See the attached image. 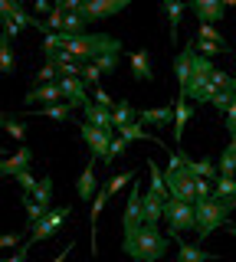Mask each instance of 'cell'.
<instances>
[{
    "label": "cell",
    "instance_id": "obj_1",
    "mask_svg": "<svg viewBox=\"0 0 236 262\" xmlns=\"http://www.w3.org/2000/svg\"><path fill=\"white\" fill-rule=\"evenodd\" d=\"M56 43L59 49H66L76 62H95L105 53H121V39L112 36V33H79V36H69V33H56Z\"/></svg>",
    "mask_w": 236,
    "mask_h": 262
},
{
    "label": "cell",
    "instance_id": "obj_2",
    "mask_svg": "<svg viewBox=\"0 0 236 262\" xmlns=\"http://www.w3.org/2000/svg\"><path fill=\"white\" fill-rule=\"evenodd\" d=\"M121 252L132 256L135 262H161L167 252V236L161 233V226L141 223L135 233H125L121 239Z\"/></svg>",
    "mask_w": 236,
    "mask_h": 262
},
{
    "label": "cell",
    "instance_id": "obj_3",
    "mask_svg": "<svg viewBox=\"0 0 236 262\" xmlns=\"http://www.w3.org/2000/svg\"><path fill=\"white\" fill-rule=\"evenodd\" d=\"M164 184H167L170 200L197 203V177L187 170L184 151H174V154H170V164H167V170H164Z\"/></svg>",
    "mask_w": 236,
    "mask_h": 262
},
{
    "label": "cell",
    "instance_id": "obj_4",
    "mask_svg": "<svg viewBox=\"0 0 236 262\" xmlns=\"http://www.w3.org/2000/svg\"><path fill=\"white\" fill-rule=\"evenodd\" d=\"M194 210H197V246L207 239L217 226H223L226 216H230L226 200H217V196H213V200H197V203H194Z\"/></svg>",
    "mask_w": 236,
    "mask_h": 262
},
{
    "label": "cell",
    "instance_id": "obj_5",
    "mask_svg": "<svg viewBox=\"0 0 236 262\" xmlns=\"http://www.w3.org/2000/svg\"><path fill=\"white\" fill-rule=\"evenodd\" d=\"M164 223H167V236H170V239H177L181 233L197 229V210H194V203L167 200L164 203Z\"/></svg>",
    "mask_w": 236,
    "mask_h": 262
},
{
    "label": "cell",
    "instance_id": "obj_6",
    "mask_svg": "<svg viewBox=\"0 0 236 262\" xmlns=\"http://www.w3.org/2000/svg\"><path fill=\"white\" fill-rule=\"evenodd\" d=\"M79 138L85 141V147L92 151V158L95 161H109V147L112 141H115V131H102V128H95V125H89V121H79Z\"/></svg>",
    "mask_w": 236,
    "mask_h": 262
},
{
    "label": "cell",
    "instance_id": "obj_7",
    "mask_svg": "<svg viewBox=\"0 0 236 262\" xmlns=\"http://www.w3.org/2000/svg\"><path fill=\"white\" fill-rule=\"evenodd\" d=\"M72 216V210L69 207H53L50 213H46L43 220H39V223L30 229V243L27 246H33V243H43V239H50V236L56 233V229H59L62 223H66V220Z\"/></svg>",
    "mask_w": 236,
    "mask_h": 262
},
{
    "label": "cell",
    "instance_id": "obj_8",
    "mask_svg": "<svg viewBox=\"0 0 236 262\" xmlns=\"http://www.w3.org/2000/svg\"><path fill=\"white\" fill-rule=\"evenodd\" d=\"M194 59H197V49H194V39H187L184 49L177 53V59H174V76H177V85H181V98H184V92H187V85H190Z\"/></svg>",
    "mask_w": 236,
    "mask_h": 262
},
{
    "label": "cell",
    "instance_id": "obj_9",
    "mask_svg": "<svg viewBox=\"0 0 236 262\" xmlns=\"http://www.w3.org/2000/svg\"><path fill=\"white\" fill-rule=\"evenodd\" d=\"M144 223V210H141V187H132V193H128V203H125V213H121V229L125 233H135L138 226Z\"/></svg>",
    "mask_w": 236,
    "mask_h": 262
},
{
    "label": "cell",
    "instance_id": "obj_10",
    "mask_svg": "<svg viewBox=\"0 0 236 262\" xmlns=\"http://www.w3.org/2000/svg\"><path fill=\"white\" fill-rule=\"evenodd\" d=\"M128 7H132L128 0H89V4H82V16L85 20H105V16L121 13Z\"/></svg>",
    "mask_w": 236,
    "mask_h": 262
},
{
    "label": "cell",
    "instance_id": "obj_11",
    "mask_svg": "<svg viewBox=\"0 0 236 262\" xmlns=\"http://www.w3.org/2000/svg\"><path fill=\"white\" fill-rule=\"evenodd\" d=\"M99 190H102V184H99V177H95V158H89L85 170L76 180V193H79V200H82V203H92Z\"/></svg>",
    "mask_w": 236,
    "mask_h": 262
},
{
    "label": "cell",
    "instance_id": "obj_12",
    "mask_svg": "<svg viewBox=\"0 0 236 262\" xmlns=\"http://www.w3.org/2000/svg\"><path fill=\"white\" fill-rule=\"evenodd\" d=\"M187 10L197 16L200 23H213L217 27V20H223V13H226V4H220V0H190Z\"/></svg>",
    "mask_w": 236,
    "mask_h": 262
},
{
    "label": "cell",
    "instance_id": "obj_13",
    "mask_svg": "<svg viewBox=\"0 0 236 262\" xmlns=\"http://www.w3.org/2000/svg\"><path fill=\"white\" fill-rule=\"evenodd\" d=\"M170 196L164 193H154V190H144L141 193V210H144V223L148 226H158L161 220H164V203Z\"/></svg>",
    "mask_w": 236,
    "mask_h": 262
},
{
    "label": "cell",
    "instance_id": "obj_14",
    "mask_svg": "<svg viewBox=\"0 0 236 262\" xmlns=\"http://www.w3.org/2000/svg\"><path fill=\"white\" fill-rule=\"evenodd\" d=\"M30 164H33V147L20 144L17 151H13V158L0 161V177H13V174H20V170H30Z\"/></svg>",
    "mask_w": 236,
    "mask_h": 262
},
{
    "label": "cell",
    "instance_id": "obj_15",
    "mask_svg": "<svg viewBox=\"0 0 236 262\" xmlns=\"http://www.w3.org/2000/svg\"><path fill=\"white\" fill-rule=\"evenodd\" d=\"M128 62H132V79L138 85H144V82L154 79V66H151V53L148 49H135V53H128Z\"/></svg>",
    "mask_w": 236,
    "mask_h": 262
},
{
    "label": "cell",
    "instance_id": "obj_16",
    "mask_svg": "<svg viewBox=\"0 0 236 262\" xmlns=\"http://www.w3.org/2000/svg\"><path fill=\"white\" fill-rule=\"evenodd\" d=\"M59 92H62V98H66V102L79 105V108H85V105L92 102V95L85 92V82H82V79H62V76H59Z\"/></svg>",
    "mask_w": 236,
    "mask_h": 262
},
{
    "label": "cell",
    "instance_id": "obj_17",
    "mask_svg": "<svg viewBox=\"0 0 236 262\" xmlns=\"http://www.w3.org/2000/svg\"><path fill=\"white\" fill-rule=\"evenodd\" d=\"M174 243H177V259L174 262H217L213 252H207L203 246H190L184 236H177Z\"/></svg>",
    "mask_w": 236,
    "mask_h": 262
},
{
    "label": "cell",
    "instance_id": "obj_18",
    "mask_svg": "<svg viewBox=\"0 0 236 262\" xmlns=\"http://www.w3.org/2000/svg\"><path fill=\"white\" fill-rule=\"evenodd\" d=\"M59 82H53V85H33L27 95H23V105H36V102H50V105H59Z\"/></svg>",
    "mask_w": 236,
    "mask_h": 262
},
{
    "label": "cell",
    "instance_id": "obj_19",
    "mask_svg": "<svg viewBox=\"0 0 236 262\" xmlns=\"http://www.w3.org/2000/svg\"><path fill=\"white\" fill-rule=\"evenodd\" d=\"M170 118H174V105H158V108L138 112V121H141V125H158V128H164V125H170Z\"/></svg>",
    "mask_w": 236,
    "mask_h": 262
},
{
    "label": "cell",
    "instance_id": "obj_20",
    "mask_svg": "<svg viewBox=\"0 0 236 262\" xmlns=\"http://www.w3.org/2000/svg\"><path fill=\"white\" fill-rule=\"evenodd\" d=\"M194 118V105H187V98L177 95V102H174V141L181 144V138H184V128H187V121Z\"/></svg>",
    "mask_w": 236,
    "mask_h": 262
},
{
    "label": "cell",
    "instance_id": "obj_21",
    "mask_svg": "<svg viewBox=\"0 0 236 262\" xmlns=\"http://www.w3.org/2000/svg\"><path fill=\"white\" fill-rule=\"evenodd\" d=\"M82 112H85V121H89V125H95V128H102V131H115V125H112V112H109V108H99L95 102H89Z\"/></svg>",
    "mask_w": 236,
    "mask_h": 262
},
{
    "label": "cell",
    "instance_id": "obj_22",
    "mask_svg": "<svg viewBox=\"0 0 236 262\" xmlns=\"http://www.w3.org/2000/svg\"><path fill=\"white\" fill-rule=\"evenodd\" d=\"M161 10H164L167 23H170V46H174V43H177V23H181V16H184V10H187V4H177V0H164V4H161Z\"/></svg>",
    "mask_w": 236,
    "mask_h": 262
},
{
    "label": "cell",
    "instance_id": "obj_23",
    "mask_svg": "<svg viewBox=\"0 0 236 262\" xmlns=\"http://www.w3.org/2000/svg\"><path fill=\"white\" fill-rule=\"evenodd\" d=\"M13 69H17L13 43H10V36H4V33H0V76H13Z\"/></svg>",
    "mask_w": 236,
    "mask_h": 262
},
{
    "label": "cell",
    "instance_id": "obj_24",
    "mask_svg": "<svg viewBox=\"0 0 236 262\" xmlns=\"http://www.w3.org/2000/svg\"><path fill=\"white\" fill-rule=\"evenodd\" d=\"M184 164H187V170H190L194 177H200V180H217L220 177L217 167L210 161H194V158H187V154H184Z\"/></svg>",
    "mask_w": 236,
    "mask_h": 262
},
{
    "label": "cell",
    "instance_id": "obj_25",
    "mask_svg": "<svg viewBox=\"0 0 236 262\" xmlns=\"http://www.w3.org/2000/svg\"><path fill=\"white\" fill-rule=\"evenodd\" d=\"M118 135L125 138V141H141V138H144V141H154V144H161V141H158V135H151V131H144V125H141V121H132V125L118 128Z\"/></svg>",
    "mask_w": 236,
    "mask_h": 262
},
{
    "label": "cell",
    "instance_id": "obj_26",
    "mask_svg": "<svg viewBox=\"0 0 236 262\" xmlns=\"http://www.w3.org/2000/svg\"><path fill=\"white\" fill-rule=\"evenodd\" d=\"M132 121H138V112H135L128 102H118L115 112H112V125H115V131L125 128V125H132Z\"/></svg>",
    "mask_w": 236,
    "mask_h": 262
},
{
    "label": "cell",
    "instance_id": "obj_27",
    "mask_svg": "<svg viewBox=\"0 0 236 262\" xmlns=\"http://www.w3.org/2000/svg\"><path fill=\"white\" fill-rule=\"evenodd\" d=\"M109 200H112V196H109V190L102 187V190L95 193V200H92V210H89V226H92V246H95V223H99V213L105 210V203H109Z\"/></svg>",
    "mask_w": 236,
    "mask_h": 262
},
{
    "label": "cell",
    "instance_id": "obj_28",
    "mask_svg": "<svg viewBox=\"0 0 236 262\" xmlns=\"http://www.w3.org/2000/svg\"><path fill=\"white\" fill-rule=\"evenodd\" d=\"M33 115H39V118H53V121H69L72 118V102H66V105H46V108H39Z\"/></svg>",
    "mask_w": 236,
    "mask_h": 262
},
{
    "label": "cell",
    "instance_id": "obj_29",
    "mask_svg": "<svg viewBox=\"0 0 236 262\" xmlns=\"http://www.w3.org/2000/svg\"><path fill=\"white\" fill-rule=\"evenodd\" d=\"M213 196L217 200H233L236 196V177H217L213 180Z\"/></svg>",
    "mask_w": 236,
    "mask_h": 262
},
{
    "label": "cell",
    "instance_id": "obj_30",
    "mask_svg": "<svg viewBox=\"0 0 236 262\" xmlns=\"http://www.w3.org/2000/svg\"><path fill=\"white\" fill-rule=\"evenodd\" d=\"M194 39H207V43H217V46H226L223 33H220L213 23H197V33H194Z\"/></svg>",
    "mask_w": 236,
    "mask_h": 262
},
{
    "label": "cell",
    "instance_id": "obj_31",
    "mask_svg": "<svg viewBox=\"0 0 236 262\" xmlns=\"http://www.w3.org/2000/svg\"><path fill=\"white\" fill-rule=\"evenodd\" d=\"M50 200H53V177H43V180H39V187L33 190V203H39L43 210H53Z\"/></svg>",
    "mask_w": 236,
    "mask_h": 262
},
{
    "label": "cell",
    "instance_id": "obj_32",
    "mask_svg": "<svg viewBox=\"0 0 236 262\" xmlns=\"http://www.w3.org/2000/svg\"><path fill=\"white\" fill-rule=\"evenodd\" d=\"M135 177H138V170H121V174H112V180L105 184V190H109V196H118V190H121V187H128Z\"/></svg>",
    "mask_w": 236,
    "mask_h": 262
},
{
    "label": "cell",
    "instance_id": "obj_33",
    "mask_svg": "<svg viewBox=\"0 0 236 262\" xmlns=\"http://www.w3.org/2000/svg\"><path fill=\"white\" fill-rule=\"evenodd\" d=\"M194 49H197L203 59H213V56H220V53H230V46H217V43H207V39H194Z\"/></svg>",
    "mask_w": 236,
    "mask_h": 262
},
{
    "label": "cell",
    "instance_id": "obj_34",
    "mask_svg": "<svg viewBox=\"0 0 236 262\" xmlns=\"http://www.w3.org/2000/svg\"><path fill=\"white\" fill-rule=\"evenodd\" d=\"M62 20H66V10H62V0H59V4H53V13L46 20V36L50 33H62Z\"/></svg>",
    "mask_w": 236,
    "mask_h": 262
},
{
    "label": "cell",
    "instance_id": "obj_35",
    "mask_svg": "<svg viewBox=\"0 0 236 262\" xmlns=\"http://www.w3.org/2000/svg\"><path fill=\"white\" fill-rule=\"evenodd\" d=\"M217 174L220 177H236V154L233 151H223V158L217 161Z\"/></svg>",
    "mask_w": 236,
    "mask_h": 262
},
{
    "label": "cell",
    "instance_id": "obj_36",
    "mask_svg": "<svg viewBox=\"0 0 236 262\" xmlns=\"http://www.w3.org/2000/svg\"><path fill=\"white\" fill-rule=\"evenodd\" d=\"M33 82H36V85H53V82H59V69H56L53 62H46L43 69L33 76Z\"/></svg>",
    "mask_w": 236,
    "mask_h": 262
},
{
    "label": "cell",
    "instance_id": "obj_37",
    "mask_svg": "<svg viewBox=\"0 0 236 262\" xmlns=\"http://www.w3.org/2000/svg\"><path fill=\"white\" fill-rule=\"evenodd\" d=\"M13 180H17V184H20V190H23V193H30V196H33V190L39 187V180H36L33 174H30V170H20V174H13Z\"/></svg>",
    "mask_w": 236,
    "mask_h": 262
},
{
    "label": "cell",
    "instance_id": "obj_38",
    "mask_svg": "<svg viewBox=\"0 0 236 262\" xmlns=\"http://www.w3.org/2000/svg\"><path fill=\"white\" fill-rule=\"evenodd\" d=\"M92 66L102 72V76H105V72H115V69H118V53H105V56H99Z\"/></svg>",
    "mask_w": 236,
    "mask_h": 262
},
{
    "label": "cell",
    "instance_id": "obj_39",
    "mask_svg": "<svg viewBox=\"0 0 236 262\" xmlns=\"http://www.w3.org/2000/svg\"><path fill=\"white\" fill-rule=\"evenodd\" d=\"M92 102L99 105V108H109V112H115V98H112L109 92H105L102 85H95V89H92Z\"/></svg>",
    "mask_w": 236,
    "mask_h": 262
},
{
    "label": "cell",
    "instance_id": "obj_40",
    "mask_svg": "<svg viewBox=\"0 0 236 262\" xmlns=\"http://www.w3.org/2000/svg\"><path fill=\"white\" fill-rule=\"evenodd\" d=\"M4 131L13 138V141H23V138H27V125H23V121H17V118H7Z\"/></svg>",
    "mask_w": 236,
    "mask_h": 262
},
{
    "label": "cell",
    "instance_id": "obj_41",
    "mask_svg": "<svg viewBox=\"0 0 236 262\" xmlns=\"http://www.w3.org/2000/svg\"><path fill=\"white\" fill-rule=\"evenodd\" d=\"M233 98H236V92H233V89H223V92H217L213 98H210V105H217L220 112H226V108L233 105Z\"/></svg>",
    "mask_w": 236,
    "mask_h": 262
},
{
    "label": "cell",
    "instance_id": "obj_42",
    "mask_svg": "<svg viewBox=\"0 0 236 262\" xmlns=\"http://www.w3.org/2000/svg\"><path fill=\"white\" fill-rule=\"evenodd\" d=\"M17 13H23V7L17 0H0V23L10 20V16H17Z\"/></svg>",
    "mask_w": 236,
    "mask_h": 262
},
{
    "label": "cell",
    "instance_id": "obj_43",
    "mask_svg": "<svg viewBox=\"0 0 236 262\" xmlns=\"http://www.w3.org/2000/svg\"><path fill=\"white\" fill-rule=\"evenodd\" d=\"M125 151H128V141H125V138L118 135L115 141H112V147H109V161H105V167H109V164L115 161V158H121V154H125Z\"/></svg>",
    "mask_w": 236,
    "mask_h": 262
},
{
    "label": "cell",
    "instance_id": "obj_44",
    "mask_svg": "<svg viewBox=\"0 0 236 262\" xmlns=\"http://www.w3.org/2000/svg\"><path fill=\"white\" fill-rule=\"evenodd\" d=\"M197 200H213V180L197 177Z\"/></svg>",
    "mask_w": 236,
    "mask_h": 262
},
{
    "label": "cell",
    "instance_id": "obj_45",
    "mask_svg": "<svg viewBox=\"0 0 236 262\" xmlns=\"http://www.w3.org/2000/svg\"><path fill=\"white\" fill-rule=\"evenodd\" d=\"M17 243H20L17 233H4V236H0V249H13Z\"/></svg>",
    "mask_w": 236,
    "mask_h": 262
},
{
    "label": "cell",
    "instance_id": "obj_46",
    "mask_svg": "<svg viewBox=\"0 0 236 262\" xmlns=\"http://www.w3.org/2000/svg\"><path fill=\"white\" fill-rule=\"evenodd\" d=\"M27 256H30V246H20V249L13 252V256H7L4 262H27Z\"/></svg>",
    "mask_w": 236,
    "mask_h": 262
},
{
    "label": "cell",
    "instance_id": "obj_47",
    "mask_svg": "<svg viewBox=\"0 0 236 262\" xmlns=\"http://www.w3.org/2000/svg\"><path fill=\"white\" fill-rule=\"evenodd\" d=\"M223 118H226V128L233 131V128H236V98H233V105H230V108L223 112Z\"/></svg>",
    "mask_w": 236,
    "mask_h": 262
},
{
    "label": "cell",
    "instance_id": "obj_48",
    "mask_svg": "<svg viewBox=\"0 0 236 262\" xmlns=\"http://www.w3.org/2000/svg\"><path fill=\"white\" fill-rule=\"evenodd\" d=\"M72 246H76V243H69L66 249H59V252H56V256H53L50 262H66V259H69V252H72Z\"/></svg>",
    "mask_w": 236,
    "mask_h": 262
},
{
    "label": "cell",
    "instance_id": "obj_49",
    "mask_svg": "<svg viewBox=\"0 0 236 262\" xmlns=\"http://www.w3.org/2000/svg\"><path fill=\"white\" fill-rule=\"evenodd\" d=\"M33 10H36L39 16H43V13H53V7L46 4V0H36V4H33Z\"/></svg>",
    "mask_w": 236,
    "mask_h": 262
},
{
    "label": "cell",
    "instance_id": "obj_50",
    "mask_svg": "<svg viewBox=\"0 0 236 262\" xmlns=\"http://www.w3.org/2000/svg\"><path fill=\"white\" fill-rule=\"evenodd\" d=\"M226 207H230V210H236V196H233V200H226Z\"/></svg>",
    "mask_w": 236,
    "mask_h": 262
},
{
    "label": "cell",
    "instance_id": "obj_51",
    "mask_svg": "<svg viewBox=\"0 0 236 262\" xmlns=\"http://www.w3.org/2000/svg\"><path fill=\"white\" fill-rule=\"evenodd\" d=\"M7 125V118H4V112H0V128H4Z\"/></svg>",
    "mask_w": 236,
    "mask_h": 262
},
{
    "label": "cell",
    "instance_id": "obj_52",
    "mask_svg": "<svg viewBox=\"0 0 236 262\" xmlns=\"http://www.w3.org/2000/svg\"><path fill=\"white\" fill-rule=\"evenodd\" d=\"M226 229H230V233H233V236H236V226H226Z\"/></svg>",
    "mask_w": 236,
    "mask_h": 262
},
{
    "label": "cell",
    "instance_id": "obj_53",
    "mask_svg": "<svg viewBox=\"0 0 236 262\" xmlns=\"http://www.w3.org/2000/svg\"><path fill=\"white\" fill-rule=\"evenodd\" d=\"M233 92H236V76H233Z\"/></svg>",
    "mask_w": 236,
    "mask_h": 262
},
{
    "label": "cell",
    "instance_id": "obj_54",
    "mask_svg": "<svg viewBox=\"0 0 236 262\" xmlns=\"http://www.w3.org/2000/svg\"><path fill=\"white\" fill-rule=\"evenodd\" d=\"M233 138H236V128H233Z\"/></svg>",
    "mask_w": 236,
    "mask_h": 262
},
{
    "label": "cell",
    "instance_id": "obj_55",
    "mask_svg": "<svg viewBox=\"0 0 236 262\" xmlns=\"http://www.w3.org/2000/svg\"><path fill=\"white\" fill-rule=\"evenodd\" d=\"M0 262H4V259H0Z\"/></svg>",
    "mask_w": 236,
    "mask_h": 262
},
{
    "label": "cell",
    "instance_id": "obj_56",
    "mask_svg": "<svg viewBox=\"0 0 236 262\" xmlns=\"http://www.w3.org/2000/svg\"><path fill=\"white\" fill-rule=\"evenodd\" d=\"M233 56H236V53H233Z\"/></svg>",
    "mask_w": 236,
    "mask_h": 262
}]
</instances>
